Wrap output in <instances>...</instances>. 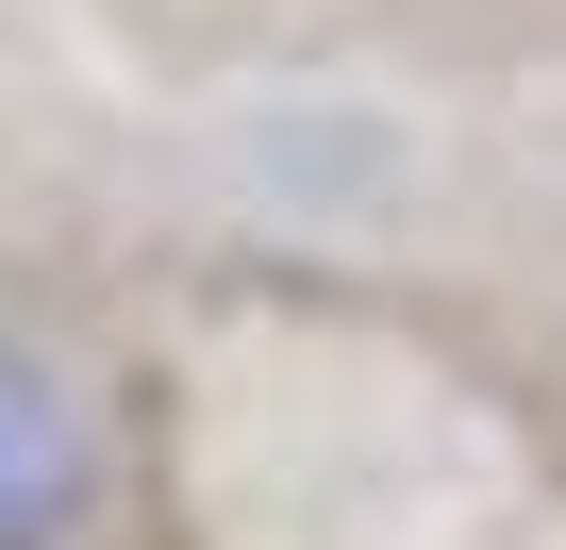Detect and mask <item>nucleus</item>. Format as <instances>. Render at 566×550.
<instances>
[{"label":"nucleus","mask_w":566,"mask_h":550,"mask_svg":"<svg viewBox=\"0 0 566 550\" xmlns=\"http://www.w3.org/2000/svg\"><path fill=\"white\" fill-rule=\"evenodd\" d=\"M101 533V401L0 318V550H84Z\"/></svg>","instance_id":"1"}]
</instances>
